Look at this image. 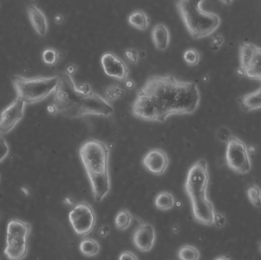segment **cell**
<instances>
[{
    "label": "cell",
    "instance_id": "cell-13",
    "mask_svg": "<svg viewBox=\"0 0 261 260\" xmlns=\"http://www.w3.org/2000/svg\"><path fill=\"white\" fill-rule=\"evenodd\" d=\"M143 166L150 174L161 176L165 174L169 166V157L167 153L161 149H151L144 156Z\"/></svg>",
    "mask_w": 261,
    "mask_h": 260
},
{
    "label": "cell",
    "instance_id": "cell-29",
    "mask_svg": "<svg viewBox=\"0 0 261 260\" xmlns=\"http://www.w3.org/2000/svg\"><path fill=\"white\" fill-rule=\"evenodd\" d=\"M9 153V145L2 134H0V163L7 157Z\"/></svg>",
    "mask_w": 261,
    "mask_h": 260
},
{
    "label": "cell",
    "instance_id": "cell-24",
    "mask_svg": "<svg viewBox=\"0 0 261 260\" xmlns=\"http://www.w3.org/2000/svg\"><path fill=\"white\" fill-rule=\"evenodd\" d=\"M182 59L186 64L190 67H196L200 62V53L196 49L190 47L184 52Z\"/></svg>",
    "mask_w": 261,
    "mask_h": 260
},
{
    "label": "cell",
    "instance_id": "cell-26",
    "mask_svg": "<svg viewBox=\"0 0 261 260\" xmlns=\"http://www.w3.org/2000/svg\"><path fill=\"white\" fill-rule=\"evenodd\" d=\"M247 195L250 203L256 208H261V189L256 184H252L247 190Z\"/></svg>",
    "mask_w": 261,
    "mask_h": 260
},
{
    "label": "cell",
    "instance_id": "cell-23",
    "mask_svg": "<svg viewBox=\"0 0 261 260\" xmlns=\"http://www.w3.org/2000/svg\"><path fill=\"white\" fill-rule=\"evenodd\" d=\"M104 94H105L106 99L108 102H113V101L122 99L125 96V92L117 84H112L106 88Z\"/></svg>",
    "mask_w": 261,
    "mask_h": 260
},
{
    "label": "cell",
    "instance_id": "cell-37",
    "mask_svg": "<svg viewBox=\"0 0 261 260\" xmlns=\"http://www.w3.org/2000/svg\"><path fill=\"white\" fill-rule=\"evenodd\" d=\"M32 1H35V0H32Z\"/></svg>",
    "mask_w": 261,
    "mask_h": 260
},
{
    "label": "cell",
    "instance_id": "cell-30",
    "mask_svg": "<svg viewBox=\"0 0 261 260\" xmlns=\"http://www.w3.org/2000/svg\"><path fill=\"white\" fill-rule=\"evenodd\" d=\"M225 222H226V220L224 215L220 213H215L213 224H215L217 227H222L225 225Z\"/></svg>",
    "mask_w": 261,
    "mask_h": 260
},
{
    "label": "cell",
    "instance_id": "cell-22",
    "mask_svg": "<svg viewBox=\"0 0 261 260\" xmlns=\"http://www.w3.org/2000/svg\"><path fill=\"white\" fill-rule=\"evenodd\" d=\"M132 215L127 209H121L115 218V225L119 230H125L132 224Z\"/></svg>",
    "mask_w": 261,
    "mask_h": 260
},
{
    "label": "cell",
    "instance_id": "cell-21",
    "mask_svg": "<svg viewBox=\"0 0 261 260\" xmlns=\"http://www.w3.org/2000/svg\"><path fill=\"white\" fill-rule=\"evenodd\" d=\"M61 53L62 51H60L53 47H47L41 53V59L44 64L48 67H55L58 64L60 59L64 56Z\"/></svg>",
    "mask_w": 261,
    "mask_h": 260
},
{
    "label": "cell",
    "instance_id": "cell-3",
    "mask_svg": "<svg viewBox=\"0 0 261 260\" xmlns=\"http://www.w3.org/2000/svg\"><path fill=\"white\" fill-rule=\"evenodd\" d=\"M79 155L90 180L93 197L99 203L108 195L111 188L109 172L110 149L104 142L92 139L81 145Z\"/></svg>",
    "mask_w": 261,
    "mask_h": 260
},
{
    "label": "cell",
    "instance_id": "cell-19",
    "mask_svg": "<svg viewBox=\"0 0 261 260\" xmlns=\"http://www.w3.org/2000/svg\"><path fill=\"white\" fill-rule=\"evenodd\" d=\"M175 205V198L172 193L167 191L161 192L156 195L154 206L158 210L168 211L173 209Z\"/></svg>",
    "mask_w": 261,
    "mask_h": 260
},
{
    "label": "cell",
    "instance_id": "cell-6",
    "mask_svg": "<svg viewBox=\"0 0 261 260\" xmlns=\"http://www.w3.org/2000/svg\"><path fill=\"white\" fill-rule=\"evenodd\" d=\"M16 96L25 104L38 103L55 92L59 82V75L52 76H34L28 78L21 75L12 77Z\"/></svg>",
    "mask_w": 261,
    "mask_h": 260
},
{
    "label": "cell",
    "instance_id": "cell-20",
    "mask_svg": "<svg viewBox=\"0 0 261 260\" xmlns=\"http://www.w3.org/2000/svg\"><path fill=\"white\" fill-rule=\"evenodd\" d=\"M80 251L87 257H93L99 254L100 246L99 243L91 238L83 240L80 244Z\"/></svg>",
    "mask_w": 261,
    "mask_h": 260
},
{
    "label": "cell",
    "instance_id": "cell-25",
    "mask_svg": "<svg viewBox=\"0 0 261 260\" xmlns=\"http://www.w3.org/2000/svg\"><path fill=\"white\" fill-rule=\"evenodd\" d=\"M178 257L182 260H196L199 259V252L193 246L185 245L179 249Z\"/></svg>",
    "mask_w": 261,
    "mask_h": 260
},
{
    "label": "cell",
    "instance_id": "cell-18",
    "mask_svg": "<svg viewBox=\"0 0 261 260\" xmlns=\"http://www.w3.org/2000/svg\"><path fill=\"white\" fill-rule=\"evenodd\" d=\"M128 22L132 27L141 32L147 30L150 25L148 15L141 9L130 12L128 17Z\"/></svg>",
    "mask_w": 261,
    "mask_h": 260
},
{
    "label": "cell",
    "instance_id": "cell-2",
    "mask_svg": "<svg viewBox=\"0 0 261 260\" xmlns=\"http://www.w3.org/2000/svg\"><path fill=\"white\" fill-rule=\"evenodd\" d=\"M53 94V102L47 107L52 114L78 119L87 115L109 117L114 111L111 104L97 93L81 91L73 76L65 71L59 75V82Z\"/></svg>",
    "mask_w": 261,
    "mask_h": 260
},
{
    "label": "cell",
    "instance_id": "cell-34",
    "mask_svg": "<svg viewBox=\"0 0 261 260\" xmlns=\"http://www.w3.org/2000/svg\"><path fill=\"white\" fill-rule=\"evenodd\" d=\"M124 82H125V85H126L128 88L132 89L135 86V82L132 80V79H127V80H125Z\"/></svg>",
    "mask_w": 261,
    "mask_h": 260
},
{
    "label": "cell",
    "instance_id": "cell-10",
    "mask_svg": "<svg viewBox=\"0 0 261 260\" xmlns=\"http://www.w3.org/2000/svg\"><path fill=\"white\" fill-rule=\"evenodd\" d=\"M69 221L75 233L81 238H85L94 229L96 214L90 204L82 201L73 206L69 213Z\"/></svg>",
    "mask_w": 261,
    "mask_h": 260
},
{
    "label": "cell",
    "instance_id": "cell-5",
    "mask_svg": "<svg viewBox=\"0 0 261 260\" xmlns=\"http://www.w3.org/2000/svg\"><path fill=\"white\" fill-rule=\"evenodd\" d=\"M205 0H175L176 10L188 33L199 40L213 35L221 24V18L215 12L202 9Z\"/></svg>",
    "mask_w": 261,
    "mask_h": 260
},
{
    "label": "cell",
    "instance_id": "cell-11",
    "mask_svg": "<svg viewBox=\"0 0 261 260\" xmlns=\"http://www.w3.org/2000/svg\"><path fill=\"white\" fill-rule=\"evenodd\" d=\"M25 102L16 96L0 113V134H8L24 117Z\"/></svg>",
    "mask_w": 261,
    "mask_h": 260
},
{
    "label": "cell",
    "instance_id": "cell-16",
    "mask_svg": "<svg viewBox=\"0 0 261 260\" xmlns=\"http://www.w3.org/2000/svg\"><path fill=\"white\" fill-rule=\"evenodd\" d=\"M151 39L153 45L160 51H165L168 48L170 41V34L168 27L163 23H158L151 29Z\"/></svg>",
    "mask_w": 261,
    "mask_h": 260
},
{
    "label": "cell",
    "instance_id": "cell-36",
    "mask_svg": "<svg viewBox=\"0 0 261 260\" xmlns=\"http://www.w3.org/2000/svg\"><path fill=\"white\" fill-rule=\"evenodd\" d=\"M258 250L259 252H260V253H261V241H260V243H259L258 244Z\"/></svg>",
    "mask_w": 261,
    "mask_h": 260
},
{
    "label": "cell",
    "instance_id": "cell-7",
    "mask_svg": "<svg viewBox=\"0 0 261 260\" xmlns=\"http://www.w3.org/2000/svg\"><path fill=\"white\" fill-rule=\"evenodd\" d=\"M32 226L19 219L9 221L6 229V248L4 253L8 259H24L28 253V239Z\"/></svg>",
    "mask_w": 261,
    "mask_h": 260
},
{
    "label": "cell",
    "instance_id": "cell-8",
    "mask_svg": "<svg viewBox=\"0 0 261 260\" xmlns=\"http://www.w3.org/2000/svg\"><path fill=\"white\" fill-rule=\"evenodd\" d=\"M238 73L249 79L261 81V47L253 43H241Z\"/></svg>",
    "mask_w": 261,
    "mask_h": 260
},
{
    "label": "cell",
    "instance_id": "cell-33",
    "mask_svg": "<svg viewBox=\"0 0 261 260\" xmlns=\"http://www.w3.org/2000/svg\"><path fill=\"white\" fill-rule=\"evenodd\" d=\"M54 21H55V24H61L64 21V16L61 14H57L54 18Z\"/></svg>",
    "mask_w": 261,
    "mask_h": 260
},
{
    "label": "cell",
    "instance_id": "cell-35",
    "mask_svg": "<svg viewBox=\"0 0 261 260\" xmlns=\"http://www.w3.org/2000/svg\"><path fill=\"white\" fill-rule=\"evenodd\" d=\"M219 1H220V3H222V4L225 5V6H230V5L232 4L234 0H219Z\"/></svg>",
    "mask_w": 261,
    "mask_h": 260
},
{
    "label": "cell",
    "instance_id": "cell-32",
    "mask_svg": "<svg viewBox=\"0 0 261 260\" xmlns=\"http://www.w3.org/2000/svg\"><path fill=\"white\" fill-rule=\"evenodd\" d=\"M76 70H77V67L75 64H70L66 67L65 72L67 74L73 76V74L76 73Z\"/></svg>",
    "mask_w": 261,
    "mask_h": 260
},
{
    "label": "cell",
    "instance_id": "cell-1",
    "mask_svg": "<svg viewBox=\"0 0 261 260\" xmlns=\"http://www.w3.org/2000/svg\"><path fill=\"white\" fill-rule=\"evenodd\" d=\"M200 99L196 82L171 74L153 75L138 90L132 112L141 120L163 123L174 114H193Z\"/></svg>",
    "mask_w": 261,
    "mask_h": 260
},
{
    "label": "cell",
    "instance_id": "cell-28",
    "mask_svg": "<svg viewBox=\"0 0 261 260\" xmlns=\"http://www.w3.org/2000/svg\"><path fill=\"white\" fill-rule=\"evenodd\" d=\"M127 61L132 64H136L139 61L140 55L138 50L135 48H128L124 52Z\"/></svg>",
    "mask_w": 261,
    "mask_h": 260
},
{
    "label": "cell",
    "instance_id": "cell-12",
    "mask_svg": "<svg viewBox=\"0 0 261 260\" xmlns=\"http://www.w3.org/2000/svg\"><path fill=\"white\" fill-rule=\"evenodd\" d=\"M101 65L104 73L120 82H125L129 76V69L126 63L113 52H106L101 56Z\"/></svg>",
    "mask_w": 261,
    "mask_h": 260
},
{
    "label": "cell",
    "instance_id": "cell-14",
    "mask_svg": "<svg viewBox=\"0 0 261 260\" xmlns=\"http://www.w3.org/2000/svg\"><path fill=\"white\" fill-rule=\"evenodd\" d=\"M156 240L154 227L150 224H141L133 235V243L137 249L142 253L150 251Z\"/></svg>",
    "mask_w": 261,
    "mask_h": 260
},
{
    "label": "cell",
    "instance_id": "cell-15",
    "mask_svg": "<svg viewBox=\"0 0 261 260\" xmlns=\"http://www.w3.org/2000/svg\"><path fill=\"white\" fill-rule=\"evenodd\" d=\"M26 10L29 21L35 32L39 36H45L48 32V21L45 14L35 4L29 5Z\"/></svg>",
    "mask_w": 261,
    "mask_h": 260
},
{
    "label": "cell",
    "instance_id": "cell-9",
    "mask_svg": "<svg viewBox=\"0 0 261 260\" xmlns=\"http://www.w3.org/2000/svg\"><path fill=\"white\" fill-rule=\"evenodd\" d=\"M225 159L228 167L238 174H247L251 171V161L248 148L234 136H231L227 142Z\"/></svg>",
    "mask_w": 261,
    "mask_h": 260
},
{
    "label": "cell",
    "instance_id": "cell-17",
    "mask_svg": "<svg viewBox=\"0 0 261 260\" xmlns=\"http://www.w3.org/2000/svg\"><path fill=\"white\" fill-rule=\"evenodd\" d=\"M239 105L245 112L261 108V87L253 93L245 95L238 99Z\"/></svg>",
    "mask_w": 261,
    "mask_h": 260
},
{
    "label": "cell",
    "instance_id": "cell-4",
    "mask_svg": "<svg viewBox=\"0 0 261 260\" xmlns=\"http://www.w3.org/2000/svg\"><path fill=\"white\" fill-rule=\"evenodd\" d=\"M208 181V163L205 159H200L189 169L184 188L191 203L195 221L210 226L213 224L216 212L213 203L207 198Z\"/></svg>",
    "mask_w": 261,
    "mask_h": 260
},
{
    "label": "cell",
    "instance_id": "cell-31",
    "mask_svg": "<svg viewBox=\"0 0 261 260\" xmlns=\"http://www.w3.org/2000/svg\"><path fill=\"white\" fill-rule=\"evenodd\" d=\"M119 259H138V257L135 254L130 251L122 252L121 253L120 256L119 258Z\"/></svg>",
    "mask_w": 261,
    "mask_h": 260
},
{
    "label": "cell",
    "instance_id": "cell-27",
    "mask_svg": "<svg viewBox=\"0 0 261 260\" xmlns=\"http://www.w3.org/2000/svg\"><path fill=\"white\" fill-rule=\"evenodd\" d=\"M225 43V38L222 35H216L212 38L210 41V48L213 51L217 52Z\"/></svg>",
    "mask_w": 261,
    "mask_h": 260
}]
</instances>
